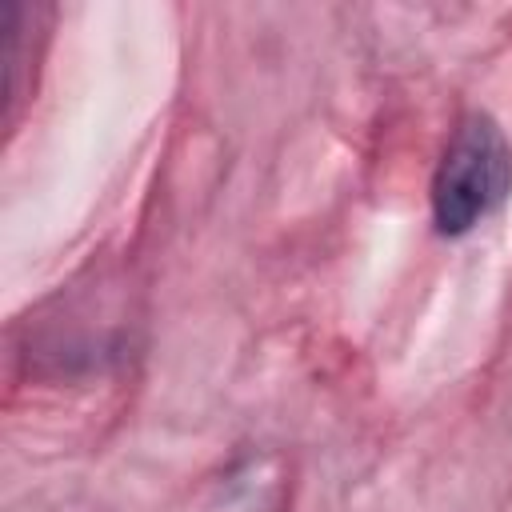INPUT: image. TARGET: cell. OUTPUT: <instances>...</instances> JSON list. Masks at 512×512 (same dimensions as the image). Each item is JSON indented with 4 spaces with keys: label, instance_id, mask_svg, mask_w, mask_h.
I'll return each instance as SVG.
<instances>
[{
    "label": "cell",
    "instance_id": "1",
    "mask_svg": "<svg viewBox=\"0 0 512 512\" xmlns=\"http://www.w3.org/2000/svg\"><path fill=\"white\" fill-rule=\"evenodd\" d=\"M512 192V148L488 112H468L432 172V224L440 236L472 232Z\"/></svg>",
    "mask_w": 512,
    "mask_h": 512
}]
</instances>
